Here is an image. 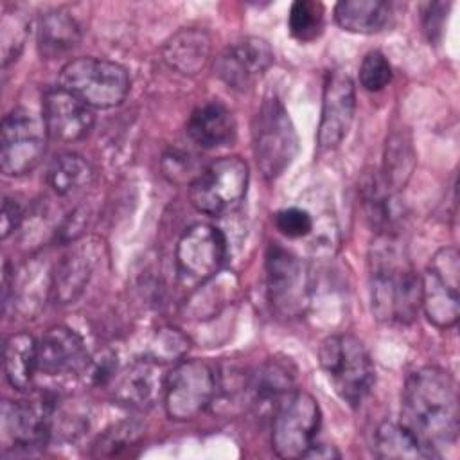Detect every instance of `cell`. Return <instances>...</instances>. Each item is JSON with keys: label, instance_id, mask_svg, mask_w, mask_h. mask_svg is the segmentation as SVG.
Here are the masks:
<instances>
[{"label": "cell", "instance_id": "5", "mask_svg": "<svg viewBox=\"0 0 460 460\" xmlns=\"http://www.w3.org/2000/svg\"><path fill=\"white\" fill-rule=\"evenodd\" d=\"M253 153L261 174L266 180L279 178L295 160L298 151V137L295 126L275 97L266 99L252 126Z\"/></svg>", "mask_w": 460, "mask_h": 460}, {"label": "cell", "instance_id": "25", "mask_svg": "<svg viewBox=\"0 0 460 460\" xmlns=\"http://www.w3.org/2000/svg\"><path fill=\"white\" fill-rule=\"evenodd\" d=\"M38 370V341L29 332H16L4 345V372L9 385L18 392H27Z\"/></svg>", "mask_w": 460, "mask_h": 460}, {"label": "cell", "instance_id": "6", "mask_svg": "<svg viewBox=\"0 0 460 460\" xmlns=\"http://www.w3.org/2000/svg\"><path fill=\"white\" fill-rule=\"evenodd\" d=\"M248 181V164L239 156H223L196 174L189 185V199L198 212L221 216L244 199Z\"/></svg>", "mask_w": 460, "mask_h": 460}, {"label": "cell", "instance_id": "30", "mask_svg": "<svg viewBox=\"0 0 460 460\" xmlns=\"http://www.w3.org/2000/svg\"><path fill=\"white\" fill-rule=\"evenodd\" d=\"M325 9L316 0H296L289 7L288 29L300 43H311L323 32Z\"/></svg>", "mask_w": 460, "mask_h": 460}, {"label": "cell", "instance_id": "16", "mask_svg": "<svg viewBox=\"0 0 460 460\" xmlns=\"http://www.w3.org/2000/svg\"><path fill=\"white\" fill-rule=\"evenodd\" d=\"M92 358L83 338L66 325H54L38 341V372L50 377L77 376L88 370Z\"/></svg>", "mask_w": 460, "mask_h": 460}, {"label": "cell", "instance_id": "3", "mask_svg": "<svg viewBox=\"0 0 460 460\" xmlns=\"http://www.w3.org/2000/svg\"><path fill=\"white\" fill-rule=\"evenodd\" d=\"M318 361L336 394L359 406L376 383L374 361L363 341L352 334H331L318 349Z\"/></svg>", "mask_w": 460, "mask_h": 460}, {"label": "cell", "instance_id": "1", "mask_svg": "<svg viewBox=\"0 0 460 460\" xmlns=\"http://www.w3.org/2000/svg\"><path fill=\"white\" fill-rule=\"evenodd\" d=\"M402 424L437 458L440 447L456 442L460 428L458 388L455 377L435 365L413 370L401 395Z\"/></svg>", "mask_w": 460, "mask_h": 460}, {"label": "cell", "instance_id": "27", "mask_svg": "<svg viewBox=\"0 0 460 460\" xmlns=\"http://www.w3.org/2000/svg\"><path fill=\"white\" fill-rule=\"evenodd\" d=\"M372 447L379 458H435L402 422L394 420H385L376 428Z\"/></svg>", "mask_w": 460, "mask_h": 460}, {"label": "cell", "instance_id": "10", "mask_svg": "<svg viewBox=\"0 0 460 460\" xmlns=\"http://www.w3.org/2000/svg\"><path fill=\"white\" fill-rule=\"evenodd\" d=\"M43 119L27 108L11 110L2 120L0 167L5 176H23L36 169L47 147Z\"/></svg>", "mask_w": 460, "mask_h": 460}, {"label": "cell", "instance_id": "13", "mask_svg": "<svg viewBox=\"0 0 460 460\" xmlns=\"http://www.w3.org/2000/svg\"><path fill=\"white\" fill-rule=\"evenodd\" d=\"M266 286L275 311L286 318L305 313L311 302V275L293 252L271 244L266 253Z\"/></svg>", "mask_w": 460, "mask_h": 460}, {"label": "cell", "instance_id": "36", "mask_svg": "<svg viewBox=\"0 0 460 460\" xmlns=\"http://www.w3.org/2000/svg\"><path fill=\"white\" fill-rule=\"evenodd\" d=\"M447 9H449V4H444V2H433L424 7L422 22H424V31L431 43L438 41L442 36Z\"/></svg>", "mask_w": 460, "mask_h": 460}, {"label": "cell", "instance_id": "33", "mask_svg": "<svg viewBox=\"0 0 460 460\" xmlns=\"http://www.w3.org/2000/svg\"><path fill=\"white\" fill-rule=\"evenodd\" d=\"M392 81V65L381 50H370L359 66V83L368 92H379Z\"/></svg>", "mask_w": 460, "mask_h": 460}, {"label": "cell", "instance_id": "2", "mask_svg": "<svg viewBox=\"0 0 460 460\" xmlns=\"http://www.w3.org/2000/svg\"><path fill=\"white\" fill-rule=\"evenodd\" d=\"M370 305L385 323H411L420 309V275L395 234H377L368 252Z\"/></svg>", "mask_w": 460, "mask_h": 460}, {"label": "cell", "instance_id": "31", "mask_svg": "<svg viewBox=\"0 0 460 460\" xmlns=\"http://www.w3.org/2000/svg\"><path fill=\"white\" fill-rule=\"evenodd\" d=\"M29 34V18L20 9H13L11 13L2 14L0 23V54L2 66L5 68L11 61H14L27 40Z\"/></svg>", "mask_w": 460, "mask_h": 460}, {"label": "cell", "instance_id": "34", "mask_svg": "<svg viewBox=\"0 0 460 460\" xmlns=\"http://www.w3.org/2000/svg\"><path fill=\"white\" fill-rule=\"evenodd\" d=\"M187 347L189 341L178 329H162L151 345V358L160 363L171 359L174 361L183 356Z\"/></svg>", "mask_w": 460, "mask_h": 460}, {"label": "cell", "instance_id": "18", "mask_svg": "<svg viewBox=\"0 0 460 460\" xmlns=\"http://www.w3.org/2000/svg\"><path fill=\"white\" fill-rule=\"evenodd\" d=\"M165 376L167 372H164L160 361L153 358L137 359L113 377V399L126 408L146 410L164 399Z\"/></svg>", "mask_w": 460, "mask_h": 460}, {"label": "cell", "instance_id": "19", "mask_svg": "<svg viewBox=\"0 0 460 460\" xmlns=\"http://www.w3.org/2000/svg\"><path fill=\"white\" fill-rule=\"evenodd\" d=\"M293 372L289 363L280 359H268L253 372L246 374L244 402L262 413L275 411L277 406L293 392Z\"/></svg>", "mask_w": 460, "mask_h": 460}, {"label": "cell", "instance_id": "35", "mask_svg": "<svg viewBox=\"0 0 460 460\" xmlns=\"http://www.w3.org/2000/svg\"><path fill=\"white\" fill-rule=\"evenodd\" d=\"M137 431H140L133 422H122L108 429L104 435L99 437L95 449L97 455H117L126 446L137 440Z\"/></svg>", "mask_w": 460, "mask_h": 460}, {"label": "cell", "instance_id": "29", "mask_svg": "<svg viewBox=\"0 0 460 460\" xmlns=\"http://www.w3.org/2000/svg\"><path fill=\"white\" fill-rule=\"evenodd\" d=\"M415 165V155L411 147V138L406 131H395L386 140L383 180L394 189H401L411 176Z\"/></svg>", "mask_w": 460, "mask_h": 460}, {"label": "cell", "instance_id": "12", "mask_svg": "<svg viewBox=\"0 0 460 460\" xmlns=\"http://www.w3.org/2000/svg\"><path fill=\"white\" fill-rule=\"evenodd\" d=\"M458 252L455 248H440L420 277V307L435 327L449 329L458 322Z\"/></svg>", "mask_w": 460, "mask_h": 460}, {"label": "cell", "instance_id": "9", "mask_svg": "<svg viewBox=\"0 0 460 460\" xmlns=\"http://www.w3.org/2000/svg\"><path fill=\"white\" fill-rule=\"evenodd\" d=\"M322 424L318 401L304 392L293 390L273 411L271 446L280 458H304L316 442Z\"/></svg>", "mask_w": 460, "mask_h": 460}, {"label": "cell", "instance_id": "23", "mask_svg": "<svg viewBox=\"0 0 460 460\" xmlns=\"http://www.w3.org/2000/svg\"><path fill=\"white\" fill-rule=\"evenodd\" d=\"M394 7L383 0H341L334 5V22L347 32L376 34L385 31Z\"/></svg>", "mask_w": 460, "mask_h": 460}, {"label": "cell", "instance_id": "7", "mask_svg": "<svg viewBox=\"0 0 460 460\" xmlns=\"http://www.w3.org/2000/svg\"><path fill=\"white\" fill-rule=\"evenodd\" d=\"M228 252L225 234L208 223L190 225L176 243V273L183 289H196L219 273Z\"/></svg>", "mask_w": 460, "mask_h": 460}, {"label": "cell", "instance_id": "28", "mask_svg": "<svg viewBox=\"0 0 460 460\" xmlns=\"http://www.w3.org/2000/svg\"><path fill=\"white\" fill-rule=\"evenodd\" d=\"M93 178L92 165L75 153L58 155L47 171L49 187L58 196H72L84 190Z\"/></svg>", "mask_w": 460, "mask_h": 460}, {"label": "cell", "instance_id": "21", "mask_svg": "<svg viewBox=\"0 0 460 460\" xmlns=\"http://www.w3.org/2000/svg\"><path fill=\"white\" fill-rule=\"evenodd\" d=\"M210 50L212 40L205 29L185 27L165 41L162 56L172 70L183 75H196L207 66Z\"/></svg>", "mask_w": 460, "mask_h": 460}, {"label": "cell", "instance_id": "37", "mask_svg": "<svg viewBox=\"0 0 460 460\" xmlns=\"http://www.w3.org/2000/svg\"><path fill=\"white\" fill-rule=\"evenodd\" d=\"M162 171L171 181H180V178H185L189 174L187 171H190L189 155L171 149L162 160Z\"/></svg>", "mask_w": 460, "mask_h": 460}, {"label": "cell", "instance_id": "15", "mask_svg": "<svg viewBox=\"0 0 460 460\" xmlns=\"http://www.w3.org/2000/svg\"><path fill=\"white\" fill-rule=\"evenodd\" d=\"M270 43L257 36H246L230 43L216 59L217 77L234 90L252 88L273 65Z\"/></svg>", "mask_w": 460, "mask_h": 460}, {"label": "cell", "instance_id": "32", "mask_svg": "<svg viewBox=\"0 0 460 460\" xmlns=\"http://www.w3.org/2000/svg\"><path fill=\"white\" fill-rule=\"evenodd\" d=\"M275 228L288 239H304L314 230V217L307 208L288 207L273 216Z\"/></svg>", "mask_w": 460, "mask_h": 460}, {"label": "cell", "instance_id": "38", "mask_svg": "<svg viewBox=\"0 0 460 460\" xmlns=\"http://www.w3.org/2000/svg\"><path fill=\"white\" fill-rule=\"evenodd\" d=\"M22 217H23V210H22L20 203L16 199L5 196L2 201V216H0L2 239H5L11 232H14V228H18Z\"/></svg>", "mask_w": 460, "mask_h": 460}, {"label": "cell", "instance_id": "20", "mask_svg": "<svg viewBox=\"0 0 460 460\" xmlns=\"http://www.w3.org/2000/svg\"><path fill=\"white\" fill-rule=\"evenodd\" d=\"M185 131L187 137L201 149H214L234 142L235 120L225 104L210 101L190 113Z\"/></svg>", "mask_w": 460, "mask_h": 460}, {"label": "cell", "instance_id": "14", "mask_svg": "<svg viewBox=\"0 0 460 460\" xmlns=\"http://www.w3.org/2000/svg\"><path fill=\"white\" fill-rule=\"evenodd\" d=\"M356 111V88L354 81L340 70L329 72L323 83L322 93V115L318 124V149L331 151L336 149L354 120Z\"/></svg>", "mask_w": 460, "mask_h": 460}, {"label": "cell", "instance_id": "4", "mask_svg": "<svg viewBox=\"0 0 460 460\" xmlns=\"http://www.w3.org/2000/svg\"><path fill=\"white\" fill-rule=\"evenodd\" d=\"M59 86L92 110H110L124 102L129 92L128 70L102 58H75L63 65Z\"/></svg>", "mask_w": 460, "mask_h": 460}, {"label": "cell", "instance_id": "17", "mask_svg": "<svg viewBox=\"0 0 460 460\" xmlns=\"http://www.w3.org/2000/svg\"><path fill=\"white\" fill-rule=\"evenodd\" d=\"M41 119L49 138L65 144L81 140L93 126L92 108L61 86L45 92Z\"/></svg>", "mask_w": 460, "mask_h": 460}, {"label": "cell", "instance_id": "8", "mask_svg": "<svg viewBox=\"0 0 460 460\" xmlns=\"http://www.w3.org/2000/svg\"><path fill=\"white\" fill-rule=\"evenodd\" d=\"M217 392L216 370L201 359H180L165 376L164 406L172 420H192L205 411Z\"/></svg>", "mask_w": 460, "mask_h": 460}, {"label": "cell", "instance_id": "22", "mask_svg": "<svg viewBox=\"0 0 460 460\" xmlns=\"http://www.w3.org/2000/svg\"><path fill=\"white\" fill-rule=\"evenodd\" d=\"M95 266L92 244H77L56 266L52 273V293L59 304L75 302L84 291Z\"/></svg>", "mask_w": 460, "mask_h": 460}, {"label": "cell", "instance_id": "26", "mask_svg": "<svg viewBox=\"0 0 460 460\" xmlns=\"http://www.w3.org/2000/svg\"><path fill=\"white\" fill-rule=\"evenodd\" d=\"M361 194L367 216L372 226L377 228V234H394V225L399 216L395 190L381 174H368L361 183Z\"/></svg>", "mask_w": 460, "mask_h": 460}, {"label": "cell", "instance_id": "39", "mask_svg": "<svg viewBox=\"0 0 460 460\" xmlns=\"http://www.w3.org/2000/svg\"><path fill=\"white\" fill-rule=\"evenodd\" d=\"M338 456H340V453L332 446L318 444V442H314L309 447V451L304 455V458H316V460H320V458H338Z\"/></svg>", "mask_w": 460, "mask_h": 460}, {"label": "cell", "instance_id": "11", "mask_svg": "<svg viewBox=\"0 0 460 460\" xmlns=\"http://www.w3.org/2000/svg\"><path fill=\"white\" fill-rule=\"evenodd\" d=\"M58 401L49 394H36L25 401H4L2 442L4 451H32L52 437Z\"/></svg>", "mask_w": 460, "mask_h": 460}, {"label": "cell", "instance_id": "24", "mask_svg": "<svg viewBox=\"0 0 460 460\" xmlns=\"http://www.w3.org/2000/svg\"><path fill=\"white\" fill-rule=\"evenodd\" d=\"M81 40V27L72 14L61 9L47 11L36 25V41L41 58L54 59L70 52Z\"/></svg>", "mask_w": 460, "mask_h": 460}]
</instances>
